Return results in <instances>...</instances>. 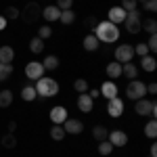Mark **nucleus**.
Here are the masks:
<instances>
[{
	"mask_svg": "<svg viewBox=\"0 0 157 157\" xmlns=\"http://www.w3.org/2000/svg\"><path fill=\"white\" fill-rule=\"evenodd\" d=\"M94 36H97L98 42H117L120 40V27L115 23H111V21H101L97 25V29H94Z\"/></svg>",
	"mask_w": 157,
	"mask_h": 157,
	"instance_id": "1",
	"label": "nucleus"
},
{
	"mask_svg": "<svg viewBox=\"0 0 157 157\" xmlns=\"http://www.w3.org/2000/svg\"><path fill=\"white\" fill-rule=\"evenodd\" d=\"M36 92H38V97L40 98H50V97H55L57 92H59V82L55 80V78H40V80H36Z\"/></svg>",
	"mask_w": 157,
	"mask_h": 157,
	"instance_id": "2",
	"label": "nucleus"
},
{
	"mask_svg": "<svg viewBox=\"0 0 157 157\" xmlns=\"http://www.w3.org/2000/svg\"><path fill=\"white\" fill-rule=\"evenodd\" d=\"M147 94V86L140 80H132L130 84L126 86V97L130 101H138V98H145Z\"/></svg>",
	"mask_w": 157,
	"mask_h": 157,
	"instance_id": "3",
	"label": "nucleus"
},
{
	"mask_svg": "<svg viewBox=\"0 0 157 157\" xmlns=\"http://www.w3.org/2000/svg\"><path fill=\"white\" fill-rule=\"evenodd\" d=\"M126 29L130 32V34H138V32H143V19H140V11H130L126 13Z\"/></svg>",
	"mask_w": 157,
	"mask_h": 157,
	"instance_id": "4",
	"label": "nucleus"
},
{
	"mask_svg": "<svg viewBox=\"0 0 157 157\" xmlns=\"http://www.w3.org/2000/svg\"><path fill=\"white\" fill-rule=\"evenodd\" d=\"M134 111L138 113V115H143V117H155L157 113V107L153 101H149V98H138L136 101V105H134Z\"/></svg>",
	"mask_w": 157,
	"mask_h": 157,
	"instance_id": "5",
	"label": "nucleus"
},
{
	"mask_svg": "<svg viewBox=\"0 0 157 157\" xmlns=\"http://www.w3.org/2000/svg\"><path fill=\"white\" fill-rule=\"evenodd\" d=\"M134 59V46L132 44H120L117 48H115V61L117 63H130Z\"/></svg>",
	"mask_w": 157,
	"mask_h": 157,
	"instance_id": "6",
	"label": "nucleus"
},
{
	"mask_svg": "<svg viewBox=\"0 0 157 157\" xmlns=\"http://www.w3.org/2000/svg\"><path fill=\"white\" fill-rule=\"evenodd\" d=\"M25 75L29 78V80H40L42 75H44V67H42V61H29L27 65H25Z\"/></svg>",
	"mask_w": 157,
	"mask_h": 157,
	"instance_id": "7",
	"label": "nucleus"
},
{
	"mask_svg": "<svg viewBox=\"0 0 157 157\" xmlns=\"http://www.w3.org/2000/svg\"><path fill=\"white\" fill-rule=\"evenodd\" d=\"M19 17H23L25 23H34V21H38L40 17H42V9L38 6L36 2H32L29 6H25V11L19 15Z\"/></svg>",
	"mask_w": 157,
	"mask_h": 157,
	"instance_id": "8",
	"label": "nucleus"
},
{
	"mask_svg": "<svg viewBox=\"0 0 157 157\" xmlns=\"http://www.w3.org/2000/svg\"><path fill=\"white\" fill-rule=\"evenodd\" d=\"M107 113L111 117H120L121 113H124V101L120 97H113L107 101Z\"/></svg>",
	"mask_w": 157,
	"mask_h": 157,
	"instance_id": "9",
	"label": "nucleus"
},
{
	"mask_svg": "<svg viewBox=\"0 0 157 157\" xmlns=\"http://www.w3.org/2000/svg\"><path fill=\"white\" fill-rule=\"evenodd\" d=\"M61 126H63L65 134H80L82 130H84V124H82L80 120H73V117H67Z\"/></svg>",
	"mask_w": 157,
	"mask_h": 157,
	"instance_id": "10",
	"label": "nucleus"
},
{
	"mask_svg": "<svg viewBox=\"0 0 157 157\" xmlns=\"http://www.w3.org/2000/svg\"><path fill=\"white\" fill-rule=\"evenodd\" d=\"M107 140L113 147H124L126 143H128V134L124 132V130H113V132L107 134Z\"/></svg>",
	"mask_w": 157,
	"mask_h": 157,
	"instance_id": "11",
	"label": "nucleus"
},
{
	"mask_svg": "<svg viewBox=\"0 0 157 157\" xmlns=\"http://www.w3.org/2000/svg\"><path fill=\"white\" fill-rule=\"evenodd\" d=\"M92 107H94L92 97H90L88 92H82V94L78 97V109H80V111H84V113H90V111H92Z\"/></svg>",
	"mask_w": 157,
	"mask_h": 157,
	"instance_id": "12",
	"label": "nucleus"
},
{
	"mask_svg": "<svg viewBox=\"0 0 157 157\" xmlns=\"http://www.w3.org/2000/svg\"><path fill=\"white\" fill-rule=\"evenodd\" d=\"M107 21H111V23H115V25H120L126 21V11L121 9V6H111L109 9V19Z\"/></svg>",
	"mask_w": 157,
	"mask_h": 157,
	"instance_id": "13",
	"label": "nucleus"
},
{
	"mask_svg": "<svg viewBox=\"0 0 157 157\" xmlns=\"http://www.w3.org/2000/svg\"><path fill=\"white\" fill-rule=\"evenodd\" d=\"M67 117H69V115H67V109H65V107H61V105H59V107L50 109V120H52V124H59V126H61Z\"/></svg>",
	"mask_w": 157,
	"mask_h": 157,
	"instance_id": "14",
	"label": "nucleus"
},
{
	"mask_svg": "<svg viewBox=\"0 0 157 157\" xmlns=\"http://www.w3.org/2000/svg\"><path fill=\"white\" fill-rule=\"evenodd\" d=\"M59 15H61V9L57 4H48V6L42 9V17L46 21H59Z\"/></svg>",
	"mask_w": 157,
	"mask_h": 157,
	"instance_id": "15",
	"label": "nucleus"
},
{
	"mask_svg": "<svg viewBox=\"0 0 157 157\" xmlns=\"http://www.w3.org/2000/svg\"><path fill=\"white\" fill-rule=\"evenodd\" d=\"M101 97H105L109 101V98H113V97H117V86H115V82H111V80H107L105 84L101 86Z\"/></svg>",
	"mask_w": 157,
	"mask_h": 157,
	"instance_id": "16",
	"label": "nucleus"
},
{
	"mask_svg": "<svg viewBox=\"0 0 157 157\" xmlns=\"http://www.w3.org/2000/svg\"><path fill=\"white\" fill-rule=\"evenodd\" d=\"M140 69H143V71H155L157 69V61H155V57H149V55H147V57H140Z\"/></svg>",
	"mask_w": 157,
	"mask_h": 157,
	"instance_id": "17",
	"label": "nucleus"
},
{
	"mask_svg": "<svg viewBox=\"0 0 157 157\" xmlns=\"http://www.w3.org/2000/svg\"><path fill=\"white\" fill-rule=\"evenodd\" d=\"M121 73H124L126 78H130V80H136V75H138V67L134 65L132 61H130V63H124V65H121Z\"/></svg>",
	"mask_w": 157,
	"mask_h": 157,
	"instance_id": "18",
	"label": "nucleus"
},
{
	"mask_svg": "<svg viewBox=\"0 0 157 157\" xmlns=\"http://www.w3.org/2000/svg\"><path fill=\"white\" fill-rule=\"evenodd\" d=\"M105 71H107V75L111 78V80H117V78L121 75V63H117V61H113V63H109V65H107V69H105Z\"/></svg>",
	"mask_w": 157,
	"mask_h": 157,
	"instance_id": "19",
	"label": "nucleus"
},
{
	"mask_svg": "<svg viewBox=\"0 0 157 157\" xmlns=\"http://www.w3.org/2000/svg\"><path fill=\"white\" fill-rule=\"evenodd\" d=\"M13 59H15L13 46H0V63H13Z\"/></svg>",
	"mask_w": 157,
	"mask_h": 157,
	"instance_id": "20",
	"label": "nucleus"
},
{
	"mask_svg": "<svg viewBox=\"0 0 157 157\" xmlns=\"http://www.w3.org/2000/svg\"><path fill=\"white\" fill-rule=\"evenodd\" d=\"M98 44H101V42L97 40V36H94V34H88V36L84 38V48L88 50V52H94V50L98 48Z\"/></svg>",
	"mask_w": 157,
	"mask_h": 157,
	"instance_id": "21",
	"label": "nucleus"
},
{
	"mask_svg": "<svg viewBox=\"0 0 157 157\" xmlns=\"http://www.w3.org/2000/svg\"><path fill=\"white\" fill-rule=\"evenodd\" d=\"M42 67H44V69H48V71H55V69L59 67V57H55V55L44 57V61H42Z\"/></svg>",
	"mask_w": 157,
	"mask_h": 157,
	"instance_id": "22",
	"label": "nucleus"
},
{
	"mask_svg": "<svg viewBox=\"0 0 157 157\" xmlns=\"http://www.w3.org/2000/svg\"><path fill=\"white\" fill-rule=\"evenodd\" d=\"M21 98H23L25 103H32V101H36L38 98V92L34 86H25L23 90H21Z\"/></svg>",
	"mask_w": 157,
	"mask_h": 157,
	"instance_id": "23",
	"label": "nucleus"
},
{
	"mask_svg": "<svg viewBox=\"0 0 157 157\" xmlns=\"http://www.w3.org/2000/svg\"><path fill=\"white\" fill-rule=\"evenodd\" d=\"M107 134H109V130L105 126H101V124L92 128V136H94V140H98V143H101V140H107Z\"/></svg>",
	"mask_w": 157,
	"mask_h": 157,
	"instance_id": "24",
	"label": "nucleus"
},
{
	"mask_svg": "<svg viewBox=\"0 0 157 157\" xmlns=\"http://www.w3.org/2000/svg\"><path fill=\"white\" fill-rule=\"evenodd\" d=\"M29 50L34 52V55H40L42 50H44V40H40V38H32L29 40Z\"/></svg>",
	"mask_w": 157,
	"mask_h": 157,
	"instance_id": "25",
	"label": "nucleus"
},
{
	"mask_svg": "<svg viewBox=\"0 0 157 157\" xmlns=\"http://www.w3.org/2000/svg\"><path fill=\"white\" fill-rule=\"evenodd\" d=\"M59 21H61V23H65V25H71L73 21H75V13H73L71 9H67V11H61Z\"/></svg>",
	"mask_w": 157,
	"mask_h": 157,
	"instance_id": "26",
	"label": "nucleus"
},
{
	"mask_svg": "<svg viewBox=\"0 0 157 157\" xmlns=\"http://www.w3.org/2000/svg\"><path fill=\"white\" fill-rule=\"evenodd\" d=\"M13 73V63H0V82L9 80Z\"/></svg>",
	"mask_w": 157,
	"mask_h": 157,
	"instance_id": "27",
	"label": "nucleus"
},
{
	"mask_svg": "<svg viewBox=\"0 0 157 157\" xmlns=\"http://www.w3.org/2000/svg\"><path fill=\"white\" fill-rule=\"evenodd\" d=\"M13 105V92L11 90H0V107H11Z\"/></svg>",
	"mask_w": 157,
	"mask_h": 157,
	"instance_id": "28",
	"label": "nucleus"
},
{
	"mask_svg": "<svg viewBox=\"0 0 157 157\" xmlns=\"http://www.w3.org/2000/svg\"><path fill=\"white\" fill-rule=\"evenodd\" d=\"M50 138H52V140H63V138H65V130H63V126L55 124V126L50 128Z\"/></svg>",
	"mask_w": 157,
	"mask_h": 157,
	"instance_id": "29",
	"label": "nucleus"
},
{
	"mask_svg": "<svg viewBox=\"0 0 157 157\" xmlns=\"http://www.w3.org/2000/svg\"><path fill=\"white\" fill-rule=\"evenodd\" d=\"M145 134L149 136V138H155L157 136V121H155V117H151L149 124L145 126Z\"/></svg>",
	"mask_w": 157,
	"mask_h": 157,
	"instance_id": "30",
	"label": "nucleus"
},
{
	"mask_svg": "<svg viewBox=\"0 0 157 157\" xmlns=\"http://www.w3.org/2000/svg\"><path fill=\"white\" fill-rule=\"evenodd\" d=\"M73 90H75L78 94H82V92H88V82H86L84 78H78V80L73 82Z\"/></svg>",
	"mask_w": 157,
	"mask_h": 157,
	"instance_id": "31",
	"label": "nucleus"
},
{
	"mask_svg": "<svg viewBox=\"0 0 157 157\" xmlns=\"http://www.w3.org/2000/svg\"><path fill=\"white\" fill-rule=\"evenodd\" d=\"M19 15H21V11L17 9V6H9V9H4V19L9 21V19H19Z\"/></svg>",
	"mask_w": 157,
	"mask_h": 157,
	"instance_id": "32",
	"label": "nucleus"
},
{
	"mask_svg": "<svg viewBox=\"0 0 157 157\" xmlns=\"http://www.w3.org/2000/svg\"><path fill=\"white\" fill-rule=\"evenodd\" d=\"M143 29H145L149 36L155 34V32H157V21H155V19H147V21H143Z\"/></svg>",
	"mask_w": 157,
	"mask_h": 157,
	"instance_id": "33",
	"label": "nucleus"
},
{
	"mask_svg": "<svg viewBox=\"0 0 157 157\" xmlns=\"http://www.w3.org/2000/svg\"><path fill=\"white\" fill-rule=\"evenodd\" d=\"M0 145L6 147V149H15V147H17V138H15L13 134H6V136L0 140Z\"/></svg>",
	"mask_w": 157,
	"mask_h": 157,
	"instance_id": "34",
	"label": "nucleus"
},
{
	"mask_svg": "<svg viewBox=\"0 0 157 157\" xmlns=\"http://www.w3.org/2000/svg\"><path fill=\"white\" fill-rule=\"evenodd\" d=\"M111 151H113V145L109 140H101L98 143V153L101 155H111Z\"/></svg>",
	"mask_w": 157,
	"mask_h": 157,
	"instance_id": "35",
	"label": "nucleus"
},
{
	"mask_svg": "<svg viewBox=\"0 0 157 157\" xmlns=\"http://www.w3.org/2000/svg\"><path fill=\"white\" fill-rule=\"evenodd\" d=\"M52 36V27L50 25H42L40 29H38V38L40 40H46V38H50Z\"/></svg>",
	"mask_w": 157,
	"mask_h": 157,
	"instance_id": "36",
	"label": "nucleus"
},
{
	"mask_svg": "<svg viewBox=\"0 0 157 157\" xmlns=\"http://www.w3.org/2000/svg\"><path fill=\"white\" fill-rule=\"evenodd\" d=\"M121 9L126 13H130V11H136V6H138V2L136 0H121V4H120Z\"/></svg>",
	"mask_w": 157,
	"mask_h": 157,
	"instance_id": "37",
	"label": "nucleus"
},
{
	"mask_svg": "<svg viewBox=\"0 0 157 157\" xmlns=\"http://www.w3.org/2000/svg\"><path fill=\"white\" fill-rule=\"evenodd\" d=\"M134 55H138V57H147V55H149V48H147L145 42H143V44H136V46H134Z\"/></svg>",
	"mask_w": 157,
	"mask_h": 157,
	"instance_id": "38",
	"label": "nucleus"
},
{
	"mask_svg": "<svg viewBox=\"0 0 157 157\" xmlns=\"http://www.w3.org/2000/svg\"><path fill=\"white\" fill-rule=\"evenodd\" d=\"M147 48H149V50H153V52L157 50V34H151L149 42H147Z\"/></svg>",
	"mask_w": 157,
	"mask_h": 157,
	"instance_id": "39",
	"label": "nucleus"
},
{
	"mask_svg": "<svg viewBox=\"0 0 157 157\" xmlns=\"http://www.w3.org/2000/svg\"><path fill=\"white\" fill-rule=\"evenodd\" d=\"M73 0H57V6H59L61 11H67V9H71Z\"/></svg>",
	"mask_w": 157,
	"mask_h": 157,
	"instance_id": "40",
	"label": "nucleus"
},
{
	"mask_svg": "<svg viewBox=\"0 0 157 157\" xmlns=\"http://www.w3.org/2000/svg\"><path fill=\"white\" fill-rule=\"evenodd\" d=\"M145 11L155 13L157 11V0H147V2H145Z\"/></svg>",
	"mask_w": 157,
	"mask_h": 157,
	"instance_id": "41",
	"label": "nucleus"
},
{
	"mask_svg": "<svg viewBox=\"0 0 157 157\" xmlns=\"http://www.w3.org/2000/svg\"><path fill=\"white\" fill-rule=\"evenodd\" d=\"M147 92H149V94H155V92H157V84H155V82H151V84L147 86Z\"/></svg>",
	"mask_w": 157,
	"mask_h": 157,
	"instance_id": "42",
	"label": "nucleus"
},
{
	"mask_svg": "<svg viewBox=\"0 0 157 157\" xmlns=\"http://www.w3.org/2000/svg\"><path fill=\"white\" fill-rule=\"evenodd\" d=\"M149 157H157V145H151V149H149Z\"/></svg>",
	"mask_w": 157,
	"mask_h": 157,
	"instance_id": "43",
	"label": "nucleus"
},
{
	"mask_svg": "<svg viewBox=\"0 0 157 157\" xmlns=\"http://www.w3.org/2000/svg\"><path fill=\"white\" fill-rule=\"evenodd\" d=\"M88 94H90V97H92V101H94V98H97V97H101V92H98L97 88H94V90H90V92H88Z\"/></svg>",
	"mask_w": 157,
	"mask_h": 157,
	"instance_id": "44",
	"label": "nucleus"
},
{
	"mask_svg": "<svg viewBox=\"0 0 157 157\" xmlns=\"http://www.w3.org/2000/svg\"><path fill=\"white\" fill-rule=\"evenodd\" d=\"M4 27H6V19L0 15V29H4Z\"/></svg>",
	"mask_w": 157,
	"mask_h": 157,
	"instance_id": "45",
	"label": "nucleus"
},
{
	"mask_svg": "<svg viewBox=\"0 0 157 157\" xmlns=\"http://www.w3.org/2000/svg\"><path fill=\"white\" fill-rule=\"evenodd\" d=\"M15 128H17V121H11V124H9V130H11V132H13Z\"/></svg>",
	"mask_w": 157,
	"mask_h": 157,
	"instance_id": "46",
	"label": "nucleus"
},
{
	"mask_svg": "<svg viewBox=\"0 0 157 157\" xmlns=\"http://www.w3.org/2000/svg\"><path fill=\"white\" fill-rule=\"evenodd\" d=\"M136 2H138V4H145V2H147V0H136Z\"/></svg>",
	"mask_w": 157,
	"mask_h": 157,
	"instance_id": "47",
	"label": "nucleus"
}]
</instances>
